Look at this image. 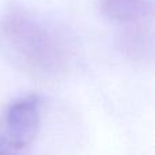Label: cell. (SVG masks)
<instances>
[{"label":"cell","mask_w":155,"mask_h":155,"mask_svg":"<svg viewBox=\"0 0 155 155\" xmlns=\"http://www.w3.org/2000/svg\"><path fill=\"white\" fill-rule=\"evenodd\" d=\"M41 123V99L27 95L12 101L0 121L2 140L11 148H23L35 139Z\"/></svg>","instance_id":"7a4b0ae2"},{"label":"cell","mask_w":155,"mask_h":155,"mask_svg":"<svg viewBox=\"0 0 155 155\" xmlns=\"http://www.w3.org/2000/svg\"><path fill=\"white\" fill-rule=\"evenodd\" d=\"M101 11L116 23H135L153 14L151 0H101Z\"/></svg>","instance_id":"3957f363"},{"label":"cell","mask_w":155,"mask_h":155,"mask_svg":"<svg viewBox=\"0 0 155 155\" xmlns=\"http://www.w3.org/2000/svg\"><path fill=\"white\" fill-rule=\"evenodd\" d=\"M0 155H16V154H14L12 148L0 139Z\"/></svg>","instance_id":"277c9868"},{"label":"cell","mask_w":155,"mask_h":155,"mask_svg":"<svg viewBox=\"0 0 155 155\" xmlns=\"http://www.w3.org/2000/svg\"><path fill=\"white\" fill-rule=\"evenodd\" d=\"M0 35L7 52L25 71L38 78L59 75L67 64V49L54 30L22 11L3 18Z\"/></svg>","instance_id":"6da1fadb"}]
</instances>
